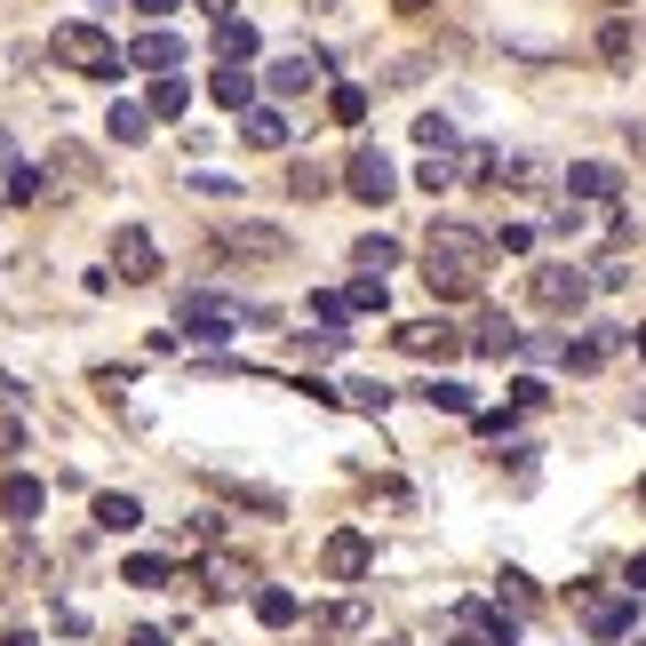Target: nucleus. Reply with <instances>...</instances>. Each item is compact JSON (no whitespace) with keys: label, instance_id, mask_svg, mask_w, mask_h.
<instances>
[{"label":"nucleus","instance_id":"1","mask_svg":"<svg viewBox=\"0 0 646 646\" xmlns=\"http://www.w3.org/2000/svg\"><path fill=\"white\" fill-rule=\"evenodd\" d=\"M56 64H73L80 80H120V41L105 24H56Z\"/></svg>","mask_w":646,"mask_h":646},{"label":"nucleus","instance_id":"2","mask_svg":"<svg viewBox=\"0 0 646 646\" xmlns=\"http://www.w3.org/2000/svg\"><path fill=\"white\" fill-rule=\"evenodd\" d=\"M176 327L192 335V344H224V335L248 327V312H240V303H224V295H184L176 303Z\"/></svg>","mask_w":646,"mask_h":646},{"label":"nucleus","instance_id":"3","mask_svg":"<svg viewBox=\"0 0 646 646\" xmlns=\"http://www.w3.org/2000/svg\"><path fill=\"white\" fill-rule=\"evenodd\" d=\"M367 567H376V542H367L359 527H335L320 542V574H327V583H359Z\"/></svg>","mask_w":646,"mask_h":646},{"label":"nucleus","instance_id":"4","mask_svg":"<svg viewBox=\"0 0 646 646\" xmlns=\"http://www.w3.org/2000/svg\"><path fill=\"white\" fill-rule=\"evenodd\" d=\"M535 303H542V312H583V303H591V280H583V271H574V263H535Z\"/></svg>","mask_w":646,"mask_h":646},{"label":"nucleus","instance_id":"5","mask_svg":"<svg viewBox=\"0 0 646 646\" xmlns=\"http://www.w3.org/2000/svg\"><path fill=\"white\" fill-rule=\"evenodd\" d=\"M344 184H352V200H391V192H399V168H391L376 144H359V152L344 160Z\"/></svg>","mask_w":646,"mask_h":646},{"label":"nucleus","instance_id":"6","mask_svg":"<svg viewBox=\"0 0 646 646\" xmlns=\"http://www.w3.org/2000/svg\"><path fill=\"white\" fill-rule=\"evenodd\" d=\"M574 606H583V623H591V638H623V631L638 623V591H631V599H599V591L583 583V591H574Z\"/></svg>","mask_w":646,"mask_h":646},{"label":"nucleus","instance_id":"7","mask_svg":"<svg viewBox=\"0 0 646 646\" xmlns=\"http://www.w3.org/2000/svg\"><path fill=\"white\" fill-rule=\"evenodd\" d=\"M423 256H431V263H471V271H480V256H487V232H471V224H431Z\"/></svg>","mask_w":646,"mask_h":646},{"label":"nucleus","instance_id":"8","mask_svg":"<svg viewBox=\"0 0 646 646\" xmlns=\"http://www.w3.org/2000/svg\"><path fill=\"white\" fill-rule=\"evenodd\" d=\"M112 263H120V280H160L152 232H144V224H120V232H112Z\"/></svg>","mask_w":646,"mask_h":646},{"label":"nucleus","instance_id":"9","mask_svg":"<svg viewBox=\"0 0 646 646\" xmlns=\"http://www.w3.org/2000/svg\"><path fill=\"white\" fill-rule=\"evenodd\" d=\"M41 512H49V487H41V480H24V471H0V519L32 527Z\"/></svg>","mask_w":646,"mask_h":646},{"label":"nucleus","instance_id":"10","mask_svg":"<svg viewBox=\"0 0 646 646\" xmlns=\"http://www.w3.org/2000/svg\"><path fill=\"white\" fill-rule=\"evenodd\" d=\"M120 64H144V73H168V64H184V41L176 32H136L120 49Z\"/></svg>","mask_w":646,"mask_h":646},{"label":"nucleus","instance_id":"11","mask_svg":"<svg viewBox=\"0 0 646 646\" xmlns=\"http://www.w3.org/2000/svg\"><path fill=\"white\" fill-rule=\"evenodd\" d=\"M567 192H574V200H615V192H623V168H606V160H574V168H567Z\"/></svg>","mask_w":646,"mask_h":646},{"label":"nucleus","instance_id":"12","mask_svg":"<svg viewBox=\"0 0 646 646\" xmlns=\"http://www.w3.org/2000/svg\"><path fill=\"white\" fill-rule=\"evenodd\" d=\"M463 344H471V352H480V359H512V352L527 344V335H519L512 320H495V312H480V327H471V335H463Z\"/></svg>","mask_w":646,"mask_h":646},{"label":"nucleus","instance_id":"13","mask_svg":"<svg viewBox=\"0 0 646 646\" xmlns=\"http://www.w3.org/2000/svg\"><path fill=\"white\" fill-rule=\"evenodd\" d=\"M399 352H416V359H448V352H463V335L455 327H439V320H416V327H399Z\"/></svg>","mask_w":646,"mask_h":646},{"label":"nucleus","instance_id":"14","mask_svg":"<svg viewBox=\"0 0 646 646\" xmlns=\"http://www.w3.org/2000/svg\"><path fill=\"white\" fill-rule=\"evenodd\" d=\"M423 280H431V295H439V303L480 295V271H471V263H423Z\"/></svg>","mask_w":646,"mask_h":646},{"label":"nucleus","instance_id":"15","mask_svg":"<svg viewBox=\"0 0 646 646\" xmlns=\"http://www.w3.org/2000/svg\"><path fill=\"white\" fill-rule=\"evenodd\" d=\"M312 80H320V56H280V64L263 73V88H271V96H303Z\"/></svg>","mask_w":646,"mask_h":646},{"label":"nucleus","instance_id":"16","mask_svg":"<svg viewBox=\"0 0 646 646\" xmlns=\"http://www.w3.org/2000/svg\"><path fill=\"white\" fill-rule=\"evenodd\" d=\"M208 96H216L224 112H248L256 105V73H248V64H224V73L208 80Z\"/></svg>","mask_w":646,"mask_h":646},{"label":"nucleus","instance_id":"17","mask_svg":"<svg viewBox=\"0 0 646 646\" xmlns=\"http://www.w3.org/2000/svg\"><path fill=\"white\" fill-rule=\"evenodd\" d=\"M200 583H208V599H240L248 591V567L232 559V551H216L208 567H200Z\"/></svg>","mask_w":646,"mask_h":646},{"label":"nucleus","instance_id":"18","mask_svg":"<svg viewBox=\"0 0 646 646\" xmlns=\"http://www.w3.org/2000/svg\"><path fill=\"white\" fill-rule=\"evenodd\" d=\"M144 112H152V120H184V112H192V80H176V73H168V80H152Z\"/></svg>","mask_w":646,"mask_h":646},{"label":"nucleus","instance_id":"19","mask_svg":"<svg viewBox=\"0 0 646 646\" xmlns=\"http://www.w3.org/2000/svg\"><path fill=\"white\" fill-rule=\"evenodd\" d=\"M423 391V407H439V416H471V407H480V399H471V384H455V376H431V384H416Z\"/></svg>","mask_w":646,"mask_h":646},{"label":"nucleus","instance_id":"20","mask_svg":"<svg viewBox=\"0 0 646 646\" xmlns=\"http://www.w3.org/2000/svg\"><path fill=\"white\" fill-rule=\"evenodd\" d=\"M96 527H105V535L144 527V503H136V495H96Z\"/></svg>","mask_w":646,"mask_h":646},{"label":"nucleus","instance_id":"21","mask_svg":"<svg viewBox=\"0 0 646 646\" xmlns=\"http://www.w3.org/2000/svg\"><path fill=\"white\" fill-rule=\"evenodd\" d=\"M216 56H224V64H248V56H256V24L216 17Z\"/></svg>","mask_w":646,"mask_h":646},{"label":"nucleus","instance_id":"22","mask_svg":"<svg viewBox=\"0 0 646 646\" xmlns=\"http://www.w3.org/2000/svg\"><path fill=\"white\" fill-rule=\"evenodd\" d=\"M240 144H256V152H280V144H288V120H280V112H263V105H248Z\"/></svg>","mask_w":646,"mask_h":646},{"label":"nucleus","instance_id":"23","mask_svg":"<svg viewBox=\"0 0 646 646\" xmlns=\"http://www.w3.org/2000/svg\"><path fill=\"white\" fill-rule=\"evenodd\" d=\"M256 615H263L271 631H288V623L303 615V599H295V591H280V583H263V591H256Z\"/></svg>","mask_w":646,"mask_h":646},{"label":"nucleus","instance_id":"24","mask_svg":"<svg viewBox=\"0 0 646 646\" xmlns=\"http://www.w3.org/2000/svg\"><path fill=\"white\" fill-rule=\"evenodd\" d=\"M232 248H240V256H288V232H271V224H240V232H232Z\"/></svg>","mask_w":646,"mask_h":646},{"label":"nucleus","instance_id":"25","mask_svg":"<svg viewBox=\"0 0 646 646\" xmlns=\"http://www.w3.org/2000/svg\"><path fill=\"white\" fill-rule=\"evenodd\" d=\"M144 128H152L144 105H112V112H105V136H120V144H144Z\"/></svg>","mask_w":646,"mask_h":646},{"label":"nucleus","instance_id":"26","mask_svg":"<svg viewBox=\"0 0 646 646\" xmlns=\"http://www.w3.org/2000/svg\"><path fill=\"white\" fill-rule=\"evenodd\" d=\"M168 574H176V567H168V559H152V551H144V559H128V567H120V583H136V591H160Z\"/></svg>","mask_w":646,"mask_h":646},{"label":"nucleus","instance_id":"27","mask_svg":"<svg viewBox=\"0 0 646 646\" xmlns=\"http://www.w3.org/2000/svg\"><path fill=\"white\" fill-rule=\"evenodd\" d=\"M327 112L344 120V128H359V120H367V88H352V80H344V88H327Z\"/></svg>","mask_w":646,"mask_h":646},{"label":"nucleus","instance_id":"28","mask_svg":"<svg viewBox=\"0 0 646 646\" xmlns=\"http://www.w3.org/2000/svg\"><path fill=\"white\" fill-rule=\"evenodd\" d=\"M335 399H352L359 416H384V407H391V384H367V376H359V384H344Z\"/></svg>","mask_w":646,"mask_h":646},{"label":"nucleus","instance_id":"29","mask_svg":"<svg viewBox=\"0 0 646 646\" xmlns=\"http://www.w3.org/2000/svg\"><path fill=\"white\" fill-rule=\"evenodd\" d=\"M344 312H384V280L376 271H359V280L344 288Z\"/></svg>","mask_w":646,"mask_h":646},{"label":"nucleus","instance_id":"30","mask_svg":"<svg viewBox=\"0 0 646 646\" xmlns=\"http://www.w3.org/2000/svg\"><path fill=\"white\" fill-rule=\"evenodd\" d=\"M416 144H423V152H439V160H448V152L463 144V136H455L448 120H439V112H431V120H416Z\"/></svg>","mask_w":646,"mask_h":646},{"label":"nucleus","instance_id":"31","mask_svg":"<svg viewBox=\"0 0 646 646\" xmlns=\"http://www.w3.org/2000/svg\"><path fill=\"white\" fill-rule=\"evenodd\" d=\"M352 263H359V271H376V280H384V271L399 263V248H391V240H359V248H352Z\"/></svg>","mask_w":646,"mask_h":646},{"label":"nucleus","instance_id":"32","mask_svg":"<svg viewBox=\"0 0 646 646\" xmlns=\"http://www.w3.org/2000/svg\"><path fill=\"white\" fill-rule=\"evenodd\" d=\"M312 320H320L327 335H352V327H344V295H312Z\"/></svg>","mask_w":646,"mask_h":646},{"label":"nucleus","instance_id":"33","mask_svg":"<svg viewBox=\"0 0 646 646\" xmlns=\"http://www.w3.org/2000/svg\"><path fill=\"white\" fill-rule=\"evenodd\" d=\"M542 399H551V384H535V376H519V384H512V407H519V416H535Z\"/></svg>","mask_w":646,"mask_h":646},{"label":"nucleus","instance_id":"34","mask_svg":"<svg viewBox=\"0 0 646 646\" xmlns=\"http://www.w3.org/2000/svg\"><path fill=\"white\" fill-rule=\"evenodd\" d=\"M599 56L623 64V56H631V24H606V32H599Z\"/></svg>","mask_w":646,"mask_h":646},{"label":"nucleus","instance_id":"35","mask_svg":"<svg viewBox=\"0 0 646 646\" xmlns=\"http://www.w3.org/2000/svg\"><path fill=\"white\" fill-rule=\"evenodd\" d=\"M9 200H17V208H32V200H41V176H32V168H9Z\"/></svg>","mask_w":646,"mask_h":646},{"label":"nucleus","instance_id":"36","mask_svg":"<svg viewBox=\"0 0 646 646\" xmlns=\"http://www.w3.org/2000/svg\"><path fill=\"white\" fill-rule=\"evenodd\" d=\"M288 192H295V200H320V192H327V176H320V168H295Z\"/></svg>","mask_w":646,"mask_h":646},{"label":"nucleus","instance_id":"37","mask_svg":"<svg viewBox=\"0 0 646 646\" xmlns=\"http://www.w3.org/2000/svg\"><path fill=\"white\" fill-rule=\"evenodd\" d=\"M623 280H631V263H623V256H606V263L591 271V288H623Z\"/></svg>","mask_w":646,"mask_h":646},{"label":"nucleus","instance_id":"38","mask_svg":"<svg viewBox=\"0 0 646 646\" xmlns=\"http://www.w3.org/2000/svg\"><path fill=\"white\" fill-rule=\"evenodd\" d=\"M136 9H144V17H176L184 0H136Z\"/></svg>","mask_w":646,"mask_h":646},{"label":"nucleus","instance_id":"39","mask_svg":"<svg viewBox=\"0 0 646 646\" xmlns=\"http://www.w3.org/2000/svg\"><path fill=\"white\" fill-rule=\"evenodd\" d=\"M0 646H41V638H32V631H0Z\"/></svg>","mask_w":646,"mask_h":646},{"label":"nucleus","instance_id":"40","mask_svg":"<svg viewBox=\"0 0 646 646\" xmlns=\"http://www.w3.org/2000/svg\"><path fill=\"white\" fill-rule=\"evenodd\" d=\"M631 591H646V551H638V559H631Z\"/></svg>","mask_w":646,"mask_h":646},{"label":"nucleus","instance_id":"41","mask_svg":"<svg viewBox=\"0 0 646 646\" xmlns=\"http://www.w3.org/2000/svg\"><path fill=\"white\" fill-rule=\"evenodd\" d=\"M128 646H168V638H160V631H136V638H128Z\"/></svg>","mask_w":646,"mask_h":646},{"label":"nucleus","instance_id":"42","mask_svg":"<svg viewBox=\"0 0 646 646\" xmlns=\"http://www.w3.org/2000/svg\"><path fill=\"white\" fill-rule=\"evenodd\" d=\"M448 646H487V638H480V631H455V638H448Z\"/></svg>","mask_w":646,"mask_h":646},{"label":"nucleus","instance_id":"43","mask_svg":"<svg viewBox=\"0 0 646 646\" xmlns=\"http://www.w3.org/2000/svg\"><path fill=\"white\" fill-rule=\"evenodd\" d=\"M399 9H407V17H423V9H431V0H399Z\"/></svg>","mask_w":646,"mask_h":646},{"label":"nucleus","instance_id":"44","mask_svg":"<svg viewBox=\"0 0 646 646\" xmlns=\"http://www.w3.org/2000/svg\"><path fill=\"white\" fill-rule=\"evenodd\" d=\"M0 399H17V384H9V376H0Z\"/></svg>","mask_w":646,"mask_h":646},{"label":"nucleus","instance_id":"45","mask_svg":"<svg viewBox=\"0 0 646 646\" xmlns=\"http://www.w3.org/2000/svg\"><path fill=\"white\" fill-rule=\"evenodd\" d=\"M631 344H638V359H646V327H638V335H631Z\"/></svg>","mask_w":646,"mask_h":646}]
</instances>
